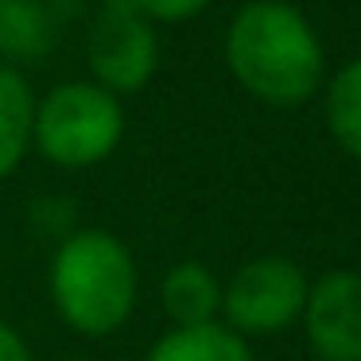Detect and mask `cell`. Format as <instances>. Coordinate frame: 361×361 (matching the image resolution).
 <instances>
[{"label": "cell", "mask_w": 361, "mask_h": 361, "mask_svg": "<svg viewBox=\"0 0 361 361\" xmlns=\"http://www.w3.org/2000/svg\"><path fill=\"white\" fill-rule=\"evenodd\" d=\"M0 361H35L27 338L20 334L12 322H4V319H0Z\"/></svg>", "instance_id": "cell-13"}, {"label": "cell", "mask_w": 361, "mask_h": 361, "mask_svg": "<svg viewBox=\"0 0 361 361\" xmlns=\"http://www.w3.org/2000/svg\"><path fill=\"white\" fill-rule=\"evenodd\" d=\"M121 140H125V105L97 82H59L43 97H35L32 152H39L51 167L63 171L97 167L121 148Z\"/></svg>", "instance_id": "cell-3"}, {"label": "cell", "mask_w": 361, "mask_h": 361, "mask_svg": "<svg viewBox=\"0 0 361 361\" xmlns=\"http://www.w3.org/2000/svg\"><path fill=\"white\" fill-rule=\"evenodd\" d=\"M0 4H4V0H0Z\"/></svg>", "instance_id": "cell-17"}, {"label": "cell", "mask_w": 361, "mask_h": 361, "mask_svg": "<svg viewBox=\"0 0 361 361\" xmlns=\"http://www.w3.org/2000/svg\"><path fill=\"white\" fill-rule=\"evenodd\" d=\"M221 51L237 86L272 109L311 102L326 82V47L299 4H241L226 27Z\"/></svg>", "instance_id": "cell-1"}, {"label": "cell", "mask_w": 361, "mask_h": 361, "mask_svg": "<svg viewBox=\"0 0 361 361\" xmlns=\"http://www.w3.org/2000/svg\"><path fill=\"white\" fill-rule=\"evenodd\" d=\"M322 121L345 156L361 159V59L342 63L322 82Z\"/></svg>", "instance_id": "cell-11"}, {"label": "cell", "mask_w": 361, "mask_h": 361, "mask_svg": "<svg viewBox=\"0 0 361 361\" xmlns=\"http://www.w3.org/2000/svg\"><path fill=\"white\" fill-rule=\"evenodd\" d=\"M144 361H252V345L226 322L206 326H171L152 342Z\"/></svg>", "instance_id": "cell-10"}, {"label": "cell", "mask_w": 361, "mask_h": 361, "mask_svg": "<svg viewBox=\"0 0 361 361\" xmlns=\"http://www.w3.org/2000/svg\"><path fill=\"white\" fill-rule=\"evenodd\" d=\"M90 82L117 97L140 94L159 71V35L133 0H102L86 39Z\"/></svg>", "instance_id": "cell-5"}, {"label": "cell", "mask_w": 361, "mask_h": 361, "mask_svg": "<svg viewBox=\"0 0 361 361\" xmlns=\"http://www.w3.org/2000/svg\"><path fill=\"white\" fill-rule=\"evenodd\" d=\"M276 4H295V0H276Z\"/></svg>", "instance_id": "cell-16"}, {"label": "cell", "mask_w": 361, "mask_h": 361, "mask_svg": "<svg viewBox=\"0 0 361 361\" xmlns=\"http://www.w3.org/2000/svg\"><path fill=\"white\" fill-rule=\"evenodd\" d=\"M59 361H90V357H59Z\"/></svg>", "instance_id": "cell-15"}, {"label": "cell", "mask_w": 361, "mask_h": 361, "mask_svg": "<svg viewBox=\"0 0 361 361\" xmlns=\"http://www.w3.org/2000/svg\"><path fill=\"white\" fill-rule=\"evenodd\" d=\"M35 90L20 66H0V183L8 179L32 152Z\"/></svg>", "instance_id": "cell-9"}, {"label": "cell", "mask_w": 361, "mask_h": 361, "mask_svg": "<svg viewBox=\"0 0 361 361\" xmlns=\"http://www.w3.org/2000/svg\"><path fill=\"white\" fill-rule=\"evenodd\" d=\"M159 307L171 326H206L221 319V280L202 260H179L159 280Z\"/></svg>", "instance_id": "cell-7"}, {"label": "cell", "mask_w": 361, "mask_h": 361, "mask_svg": "<svg viewBox=\"0 0 361 361\" xmlns=\"http://www.w3.org/2000/svg\"><path fill=\"white\" fill-rule=\"evenodd\" d=\"M299 322L314 361H361V272L334 268L311 280Z\"/></svg>", "instance_id": "cell-6"}, {"label": "cell", "mask_w": 361, "mask_h": 361, "mask_svg": "<svg viewBox=\"0 0 361 361\" xmlns=\"http://www.w3.org/2000/svg\"><path fill=\"white\" fill-rule=\"evenodd\" d=\"M43 4H47V8H51V12H55V16H59V20H63V16H71V12H74V8H78L82 0H43Z\"/></svg>", "instance_id": "cell-14"}, {"label": "cell", "mask_w": 361, "mask_h": 361, "mask_svg": "<svg viewBox=\"0 0 361 361\" xmlns=\"http://www.w3.org/2000/svg\"><path fill=\"white\" fill-rule=\"evenodd\" d=\"M63 20L43 0H4L0 4V55L8 66H24L35 59H47L59 39Z\"/></svg>", "instance_id": "cell-8"}, {"label": "cell", "mask_w": 361, "mask_h": 361, "mask_svg": "<svg viewBox=\"0 0 361 361\" xmlns=\"http://www.w3.org/2000/svg\"><path fill=\"white\" fill-rule=\"evenodd\" d=\"M307 272L291 257L264 252L252 257L221 283V319L245 342L283 334L299 322L307 303Z\"/></svg>", "instance_id": "cell-4"}, {"label": "cell", "mask_w": 361, "mask_h": 361, "mask_svg": "<svg viewBox=\"0 0 361 361\" xmlns=\"http://www.w3.org/2000/svg\"><path fill=\"white\" fill-rule=\"evenodd\" d=\"M133 4L140 8V16H148L159 27V24H187L198 12L210 8L214 0H133Z\"/></svg>", "instance_id": "cell-12"}, {"label": "cell", "mask_w": 361, "mask_h": 361, "mask_svg": "<svg viewBox=\"0 0 361 361\" xmlns=\"http://www.w3.org/2000/svg\"><path fill=\"white\" fill-rule=\"evenodd\" d=\"M47 291L66 330L82 338H109L140 303V268L117 233L97 226L71 229L55 245Z\"/></svg>", "instance_id": "cell-2"}]
</instances>
